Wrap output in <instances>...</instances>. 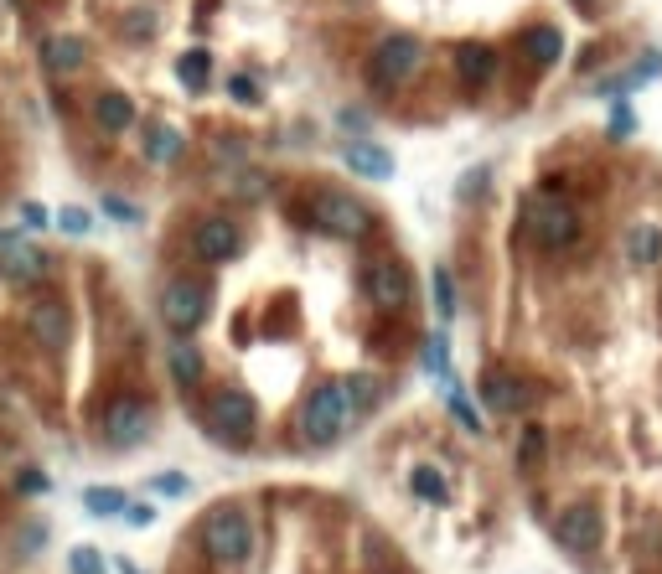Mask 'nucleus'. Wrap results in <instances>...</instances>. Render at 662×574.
Returning <instances> with one entry per match:
<instances>
[{"label":"nucleus","mask_w":662,"mask_h":574,"mask_svg":"<svg viewBox=\"0 0 662 574\" xmlns=\"http://www.w3.org/2000/svg\"><path fill=\"white\" fill-rule=\"evenodd\" d=\"M347 419H352V409H347L342 383H321L316 394L300 404V440L306 445H337Z\"/></svg>","instance_id":"1"},{"label":"nucleus","mask_w":662,"mask_h":574,"mask_svg":"<svg viewBox=\"0 0 662 574\" xmlns=\"http://www.w3.org/2000/svg\"><path fill=\"white\" fill-rule=\"evenodd\" d=\"M311 223L331 238H368L373 233V207L357 202L352 192H316L311 197Z\"/></svg>","instance_id":"2"},{"label":"nucleus","mask_w":662,"mask_h":574,"mask_svg":"<svg viewBox=\"0 0 662 574\" xmlns=\"http://www.w3.org/2000/svg\"><path fill=\"white\" fill-rule=\"evenodd\" d=\"M202 549L213 554L218 564H244L254 554V528L249 518L238 507H218V512H207V523H202Z\"/></svg>","instance_id":"3"},{"label":"nucleus","mask_w":662,"mask_h":574,"mask_svg":"<svg viewBox=\"0 0 662 574\" xmlns=\"http://www.w3.org/2000/svg\"><path fill=\"white\" fill-rule=\"evenodd\" d=\"M523 233L538 249H569L580 238V218H575V207L559 202V197H533L528 218H523Z\"/></svg>","instance_id":"4"},{"label":"nucleus","mask_w":662,"mask_h":574,"mask_svg":"<svg viewBox=\"0 0 662 574\" xmlns=\"http://www.w3.org/2000/svg\"><path fill=\"white\" fill-rule=\"evenodd\" d=\"M254 425H259V409L244 388H223V394H213V404H207V430L223 445H249Z\"/></svg>","instance_id":"5"},{"label":"nucleus","mask_w":662,"mask_h":574,"mask_svg":"<svg viewBox=\"0 0 662 574\" xmlns=\"http://www.w3.org/2000/svg\"><path fill=\"white\" fill-rule=\"evenodd\" d=\"M419 57H425L419 37H409V32H394V37H383V42H378V52H373L368 73H373V83H378V88H399V83H404V78L419 68Z\"/></svg>","instance_id":"6"},{"label":"nucleus","mask_w":662,"mask_h":574,"mask_svg":"<svg viewBox=\"0 0 662 574\" xmlns=\"http://www.w3.org/2000/svg\"><path fill=\"white\" fill-rule=\"evenodd\" d=\"M99 435H104V445H114V450L140 445V440L150 435V404L119 394V399L104 409V419H99Z\"/></svg>","instance_id":"7"},{"label":"nucleus","mask_w":662,"mask_h":574,"mask_svg":"<svg viewBox=\"0 0 662 574\" xmlns=\"http://www.w3.org/2000/svg\"><path fill=\"white\" fill-rule=\"evenodd\" d=\"M202 316H207V290H202L197 280H187V275H176V280L161 290V321L187 337V331L202 326Z\"/></svg>","instance_id":"8"},{"label":"nucleus","mask_w":662,"mask_h":574,"mask_svg":"<svg viewBox=\"0 0 662 574\" xmlns=\"http://www.w3.org/2000/svg\"><path fill=\"white\" fill-rule=\"evenodd\" d=\"M368 295H373V306H388V311H399L409 306V295H414V280H409V269L399 259H378L368 264Z\"/></svg>","instance_id":"9"},{"label":"nucleus","mask_w":662,"mask_h":574,"mask_svg":"<svg viewBox=\"0 0 662 574\" xmlns=\"http://www.w3.org/2000/svg\"><path fill=\"white\" fill-rule=\"evenodd\" d=\"M238 249H244V238H238V228H233L228 218H202V223L192 228V254H197L202 264H228Z\"/></svg>","instance_id":"10"},{"label":"nucleus","mask_w":662,"mask_h":574,"mask_svg":"<svg viewBox=\"0 0 662 574\" xmlns=\"http://www.w3.org/2000/svg\"><path fill=\"white\" fill-rule=\"evenodd\" d=\"M554 538L564 543L569 554H590L595 543H600V507H590V502H575L569 512H559Z\"/></svg>","instance_id":"11"},{"label":"nucleus","mask_w":662,"mask_h":574,"mask_svg":"<svg viewBox=\"0 0 662 574\" xmlns=\"http://www.w3.org/2000/svg\"><path fill=\"white\" fill-rule=\"evenodd\" d=\"M0 275H11V280H42L47 275V254L37 244H26L21 233H0Z\"/></svg>","instance_id":"12"},{"label":"nucleus","mask_w":662,"mask_h":574,"mask_svg":"<svg viewBox=\"0 0 662 574\" xmlns=\"http://www.w3.org/2000/svg\"><path fill=\"white\" fill-rule=\"evenodd\" d=\"M342 161H347L357 176H368V181L394 176V156H388L383 145H373V140H347V145H342Z\"/></svg>","instance_id":"13"},{"label":"nucleus","mask_w":662,"mask_h":574,"mask_svg":"<svg viewBox=\"0 0 662 574\" xmlns=\"http://www.w3.org/2000/svg\"><path fill=\"white\" fill-rule=\"evenodd\" d=\"M32 337L42 347H63L68 342V311L57 306V300H37L32 306Z\"/></svg>","instance_id":"14"},{"label":"nucleus","mask_w":662,"mask_h":574,"mask_svg":"<svg viewBox=\"0 0 662 574\" xmlns=\"http://www.w3.org/2000/svg\"><path fill=\"white\" fill-rule=\"evenodd\" d=\"M456 73H461V83H466V88L492 83V73H497V52H492V47H481V42L461 47V52H456Z\"/></svg>","instance_id":"15"},{"label":"nucleus","mask_w":662,"mask_h":574,"mask_svg":"<svg viewBox=\"0 0 662 574\" xmlns=\"http://www.w3.org/2000/svg\"><path fill=\"white\" fill-rule=\"evenodd\" d=\"M481 399H487V409H497V414H518L528 404L523 383L507 378V373H487V383H481Z\"/></svg>","instance_id":"16"},{"label":"nucleus","mask_w":662,"mask_h":574,"mask_svg":"<svg viewBox=\"0 0 662 574\" xmlns=\"http://www.w3.org/2000/svg\"><path fill=\"white\" fill-rule=\"evenodd\" d=\"M83 37H47L42 42V63L52 68V73H78L83 68Z\"/></svg>","instance_id":"17"},{"label":"nucleus","mask_w":662,"mask_h":574,"mask_svg":"<svg viewBox=\"0 0 662 574\" xmlns=\"http://www.w3.org/2000/svg\"><path fill=\"white\" fill-rule=\"evenodd\" d=\"M523 52L533 57V63H559V57H564L559 26H528V32H523Z\"/></svg>","instance_id":"18"},{"label":"nucleus","mask_w":662,"mask_h":574,"mask_svg":"<svg viewBox=\"0 0 662 574\" xmlns=\"http://www.w3.org/2000/svg\"><path fill=\"white\" fill-rule=\"evenodd\" d=\"M94 119H99L104 130H130L135 125V104L125 94H99L94 99Z\"/></svg>","instance_id":"19"},{"label":"nucleus","mask_w":662,"mask_h":574,"mask_svg":"<svg viewBox=\"0 0 662 574\" xmlns=\"http://www.w3.org/2000/svg\"><path fill=\"white\" fill-rule=\"evenodd\" d=\"M657 73H662V57H647V63L626 68L621 78H606V83H600V94H606V99H621L626 88H637V83H647V78H657Z\"/></svg>","instance_id":"20"},{"label":"nucleus","mask_w":662,"mask_h":574,"mask_svg":"<svg viewBox=\"0 0 662 574\" xmlns=\"http://www.w3.org/2000/svg\"><path fill=\"white\" fill-rule=\"evenodd\" d=\"M657 254H662V233H657V228L642 223V228L626 233V259H631V264H652Z\"/></svg>","instance_id":"21"},{"label":"nucleus","mask_w":662,"mask_h":574,"mask_svg":"<svg viewBox=\"0 0 662 574\" xmlns=\"http://www.w3.org/2000/svg\"><path fill=\"white\" fill-rule=\"evenodd\" d=\"M171 378H176V383H182V388L202 378V352H197V347H192L187 337H182V342H176V347H171Z\"/></svg>","instance_id":"22"},{"label":"nucleus","mask_w":662,"mask_h":574,"mask_svg":"<svg viewBox=\"0 0 662 574\" xmlns=\"http://www.w3.org/2000/svg\"><path fill=\"white\" fill-rule=\"evenodd\" d=\"M409 487H414L419 502H445V497H450L445 476H440L435 466H414V471H409Z\"/></svg>","instance_id":"23"},{"label":"nucleus","mask_w":662,"mask_h":574,"mask_svg":"<svg viewBox=\"0 0 662 574\" xmlns=\"http://www.w3.org/2000/svg\"><path fill=\"white\" fill-rule=\"evenodd\" d=\"M145 156L150 161H176V156H182V135H176L171 125H156V130H150V140H145Z\"/></svg>","instance_id":"24"},{"label":"nucleus","mask_w":662,"mask_h":574,"mask_svg":"<svg viewBox=\"0 0 662 574\" xmlns=\"http://www.w3.org/2000/svg\"><path fill=\"white\" fill-rule=\"evenodd\" d=\"M342 394H347V409H352V414H363V409H373V404H378V378L357 373V378H347V383H342Z\"/></svg>","instance_id":"25"},{"label":"nucleus","mask_w":662,"mask_h":574,"mask_svg":"<svg viewBox=\"0 0 662 574\" xmlns=\"http://www.w3.org/2000/svg\"><path fill=\"white\" fill-rule=\"evenodd\" d=\"M83 507L94 512V518H119V512H125V492H114V487H88V492H83Z\"/></svg>","instance_id":"26"},{"label":"nucleus","mask_w":662,"mask_h":574,"mask_svg":"<svg viewBox=\"0 0 662 574\" xmlns=\"http://www.w3.org/2000/svg\"><path fill=\"white\" fill-rule=\"evenodd\" d=\"M207 73H213V57H207L202 47H192L182 63H176V78H182L187 88H207Z\"/></svg>","instance_id":"27"},{"label":"nucleus","mask_w":662,"mask_h":574,"mask_svg":"<svg viewBox=\"0 0 662 574\" xmlns=\"http://www.w3.org/2000/svg\"><path fill=\"white\" fill-rule=\"evenodd\" d=\"M430 290H435V311H440V321H450V316H456V280H450V269H445V264H435Z\"/></svg>","instance_id":"28"},{"label":"nucleus","mask_w":662,"mask_h":574,"mask_svg":"<svg viewBox=\"0 0 662 574\" xmlns=\"http://www.w3.org/2000/svg\"><path fill=\"white\" fill-rule=\"evenodd\" d=\"M425 373L450 383V337H430L425 342Z\"/></svg>","instance_id":"29"},{"label":"nucleus","mask_w":662,"mask_h":574,"mask_svg":"<svg viewBox=\"0 0 662 574\" xmlns=\"http://www.w3.org/2000/svg\"><path fill=\"white\" fill-rule=\"evenodd\" d=\"M450 414H456V419H461V425H466L471 435L481 430V419H476V404L466 399V388H456V378H450Z\"/></svg>","instance_id":"30"},{"label":"nucleus","mask_w":662,"mask_h":574,"mask_svg":"<svg viewBox=\"0 0 662 574\" xmlns=\"http://www.w3.org/2000/svg\"><path fill=\"white\" fill-rule=\"evenodd\" d=\"M68 569H73V574H104V559H99V549L78 543V549L68 554Z\"/></svg>","instance_id":"31"},{"label":"nucleus","mask_w":662,"mask_h":574,"mask_svg":"<svg viewBox=\"0 0 662 574\" xmlns=\"http://www.w3.org/2000/svg\"><path fill=\"white\" fill-rule=\"evenodd\" d=\"M57 228H63V233H73V238H83L88 228H94V218H88L83 207H63V213H57Z\"/></svg>","instance_id":"32"},{"label":"nucleus","mask_w":662,"mask_h":574,"mask_svg":"<svg viewBox=\"0 0 662 574\" xmlns=\"http://www.w3.org/2000/svg\"><path fill=\"white\" fill-rule=\"evenodd\" d=\"M119 518H125L130 528H150V523H156V507H150V502H125Z\"/></svg>","instance_id":"33"},{"label":"nucleus","mask_w":662,"mask_h":574,"mask_svg":"<svg viewBox=\"0 0 662 574\" xmlns=\"http://www.w3.org/2000/svg\"><path fill=\"white\" fill-rule=\"evenodd\" d=\"M538 456H544V430H528V435H523V445H518V461H523V466H533Z\"/></svg>","instance_id":"34"},{"label":"nucleus","mask_w":662,"mask_h":574,"mask_svg":"<svg viewBox=\"0 0 662 574\" xmlns=\"http://www.w3.org/2000/svg\"><path fill=\"white\" fill-rule=\"evenodd\" d=\"M104 213L119 218V223H140V207H130L125 197H104Z\"/></svg>","instance_id":"35"},{"label":"nucleus","mask_w":662,"mask_h":574,"mask_svg":"<svg viewBox=\"0 0 662 574\" xmlns=\"http://www.w3.org/2000/svg\"><path fill=\"white\" fill-rule=\"evenodd\" d=\"M21 223L26 228H47V207L42 202H21Z\"/></svg>","instance_id":"36"},{"label":"nucleus","mask_w":662,"mask_h":574,"mask_svg":"<svg viewBox=\"0 0 662 574\" xmlns=\"http://www.w3.org/2000/svg\"><path fill=\"white\" fill-rule=\"evenodd\" d=\"M228 88H233V99H238V104H254V83H249L244 73H238V78H228Z\"/></svg>","instance_id":"37"},{"label":"nucleus","mask_w":662,"mask_h":574,"mask_svg":"<svg viewBox=\"0 0 662 574\" xmlns=\"http://www.w3.org/2000/svg\"><path fill=\"white\" fill-rule=\"evenodd\" d=\"M16 487H21V492H47V476H42V471H21Z\"/></svg>","instance_id":"38"},{"label":"nucleus","mask_w":662,"mask_h":574,"mask_svg":"<svg viewBox=\"0 0 662 574\" xmlns=\"http://www.w3.org/2000/svg\"><path fill=\"white\" fill-rule=\"evenodd\" d=\"M156 492H166V497H182V492H187V476H161V481H156Z\"/></svg>","instance_id":"39"},{"label":"nucleus","mask_w":662,"mask_h":574,"mask_svg":"<svg viewBox=\"0 0 662 574\" xmlns=\"http://www.w3.org/2000/svg\"><path fill=\"white\" fill-rule=\"evenodd\" d=\"M611 130H616V135H626V130H631V109H626V104H616V114H611Z\"/></svg>","instance_id":"40"},{"label":"nucleus","mask_w":662,"mask_h":574,"mask_svg":"<svg viewBox=\"0 0 662 574\" xmlns=\"http://www.w3.org/2000/svg\"><path fill=\"white\" fill-rule=\"evenodd\" d=\"M119 574H140V569H135L130 559H119Z\"/></svg>","instance_id":"41"}]
</instances>
